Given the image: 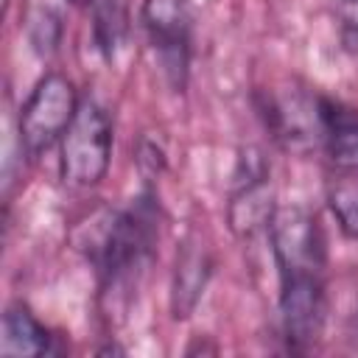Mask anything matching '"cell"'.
<instances>
[{
    "mask_svg": "<svg viewBox=\"0 0 358 358\" xmlns=\"http://www.w3.org/2000/svg\"><path fill=\"white\" fill-rule=\"evenodd\" d=\"M154 241L157 204L151 193H143L126 210H106L98 224H90V238L81 241V249L98 271L106 316L126 313L154 257Z\"/></svg>",
    "mask_w": 358,
    "mask_h": 358,
    "instance_id": "1",
    "label": "cell"
},
{
    "mask_svg": "<svg viewBox=\"0 0 358 358\" xmlns=\"http://www.w3.org/2000/svg\"><path fill=\"white\" fill-rule=\"evenodd\" d=\"M112 159V123L106 112L92 101H81L73 123L59 140V173L70 187H95Z\"/></svg>",
    "mask_w": 358,
    "mask_h": 358,
    "instance_id": "2",
    "label": "cell"
},
{
    "mask_svg": "<svg viewBox=\"0 0 358 358\" xmlns=\"http://www.w3.org/2000/svg\"><path fill=\"white\" fill-rule=\"evenodd\" d=\"M78 92L62 73H48L36 81L20 109V145L28 157H39L56 145L78 112Z\"/></svg>",
    "mask_w": 358,
    "mask_h": 358,
    "instance_id": "3",
    "label": "cell"
},
{
    "mask_svg": "<svg viewBox=\"0 0 358 358\" xmlns=\"http://www.w3.org/2000/svg\"><path fill=\"white\" fill-rule=\"evenodd\" d=\"M277 274H324L327 241L319 218L305 207H277L268 224Z\"/></svg>",
    "mask_w": 358,
    "mask_h": 358,
    "instance_id": "4",
    "label": "cell"
},
{
    "mask_svg": "<svg viewBox=\"0 0 358 358\" xmlns=\"http://www.w3.org/2000/svg\"><path fill=\"white\" fill-rule=\"evenodd\" d=\"M157 64L171 90L182 92L190 70V6L187 0H145L140 8Z\"/></svg>",
    "mask_w": 358,
    "mask_h": 358,
    "instance_id": "5",
    "label": "cell"
},
{
    "mask_svg": "<svg viewBox=\"0 0 358 358\" xmlns=\"http://www.w3.org/2000/svg\"><path fill=\"white\" fill-rule=\"evenodd\" d=\"M232 193L227 204L229 229L238 238H255L257 232L268 229L277 204H274V187L268 176V165L257 148H243L238 157V168L232 176Z\"/></svg>",
    "mask_w": 358,
    "mask_h": 358,
    "instance_id": "6",
    "label": "cell"
},
{
    "mask_svg": "<svg viewBox=\"0 0 358 358\" xmlns=\"http://www.w3.org/2000/svg\"><path fill=\"white\" fill-rule=\"evenodd\" d=\"M327 313L324 274L280 277V327L291 350H310L322 336Z\"/></svg>",
    "mask_w": 358,
    "mask_h": 358,
    "instance_id": "7",
    "label": "cell"
},
{
    "mask_svg": "<svg viewBox=\"0 0 358 358\" xmlns=\"http://www.w3.org/2000/svg\"><path fill=\"white\" fill-rule=\"evenodd\" d=\"M213 274V257L210 249L201 243V238L187 235L176 252V268H173V285H171V313L173 319H187Z\"/></svg>",
    "mask_w": 358,
    "mask_h": 358,
    "instance_id": "8",
    "label": "cell"
},
{
    "mask_svg": "<svg viewBox=\"0 0 358 358\" xmlns=\"http://www.w3.org/2000/svg\"><path fill=\"white\" fill-rule=\"evenodd\" d=\"M322 145L338 171H358V115L338 101L319 95Z\"/></svg>",
    "mask_w": 358,
    "mask_h": 358,
    "instance_id": "9",
    "label": "cell"
},
{
    "mask_svg": "<svg viewBox=\"0 0 358 358\" xmlns=\"http://www.w3.org/2000/svg\"><path fill=\"white\" fill-rule=\"evenodd\" d=\"M50 352L48 327L31 313L28 305L11 302L3 313L0 327V355L3 358H34Z\"/></svg>",
    "mask_w": 358,
    "mask_h": 358,
    "instance_id": "10",
    "label": "cell"
},
{
    "mask_svg": "<svg viewBox=\"0 0 358 358\" xmlns=\"http://www.w3.org/2000/svg\"><path fill=\"white\" fill-rule=\"evenodd\" d=\"M327 207L338 229L358 241V171H341L327 182Z\"/></svg>",
    "mask_w": 358,
    "mask_h": 358,
    "instance_id": "11",
    "label": "cell"
},
{
    "mask_svg": "<svg viewBox=\"0 0 358 358\" xmlns=\"http://www.w3.org/2000/svg\"><path fill=\"white\" fill-rule=\"evenodd\" d=\"M92 6H95V25H92L95 42L106 56H112L129 31L126 3L123 0H95Z\"/></svg>",
    "mask_w": 358,
    "mask_h": 358,
    "instance_id": "12",
    "label": "cell"
},
{
    "mask_svg": "<svg viewBox=\"0 0 358 358\" xmlns=\"http://www.w3.org/2000/svg\"><path fill=\"white\" fill-rule=\"evenodd\" d=\"M59 36H62L59 14L50 6H39L28 17V39H31L34 50L39 56H50L56 50V45H59Z\"/></svg>",
    "mask_w": 358,
    "mask_h": 358,
    "instance_id": "13",
    "label": "cell"
},
{
    "mask_svg": "<svg viewBox=\"0 0 358 358\" xmlns=\"http://www.w3.org/2000/svg\"><path fill=\"white\" fill-rule=\"evenodd\" d=\"M336 17H338L341 34H355L358 31V0H336Z\"/></svg>",
    "mask_w": 358,
    "mask_h": 358,
    "instance_id": "14",
    "label": "cell"
},
{
    "mask_svg": "<svg viewBox=\"0 0 358 358\" xmlns=\"http://www.w3.org/2000/svg\"><path fill=\"white\" fill-rule=\"evenodd\" d=\"M73 6H87V3H95V0H70Z\"/></svg>",
    "mask_w": 358,
    "mask_h": 358,
    "instance_id": "15",
    "label": "cell"
}]
</instances>
